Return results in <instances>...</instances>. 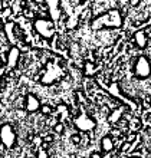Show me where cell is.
<instances>
[{"label": "cell", "mask_w": 151, "mask_h": 158, "mask_svg": "<svg viewBox=\"0 0 151 158\" xmlns=\"http://www.w3.org/2000/svg\"><path fill=\"white\" fill-rule=\"evenodd\" d=\"M122 25V19H121V13L120 10L114 9L109 12L101 15V16L92 19L91 22V29L92 30H99L102 27H121Z\"/></svg>", "instance_id": "cell-1"}, {"label": "cell", "mask_w": 151, "mask_h": 158, "mask_svg": "<svg viewBox=\"0 0 151 158\" xmlns=\"http://www.w3.org/2000/svg\"><path fill=\"white\" fill-rule=\"evenodd\" d=\"M33 30L43 39H52L55 35V23L46 17H38L33 20Z\"/></svg>", "instance_id": "cell-2"}, {"label": "cell", "mask_w": 151, "mask_h": 158, "mask_svg": "<svg viewBox=\"0 0 151 158\" xmlns=\"http://www.w3.org/2000/svg\"><path fill=\"white\" fill-rule=\"evenodd\" d=\"M0 142L6 148H13L16 144V132L10 124L0 125Z\"/></svg>", "instance_id": "cell-3"}, {"label": "cell", "mask_w": 151, "mask_h": 158, "mask_svg": "<svg viewBox=\"0 0 151 158\" xmlns=\"http://www.w3.org/2000/svg\"><path fill=\"white\" fill-rule=\"evenodd\" d=\"M134 73L140 79H147L150 76V62L145 56H138L134 62Z\"/></svg>", "instance_id": "cell-4"}, {"label": "cell", "mask_w": 151, "mask_h": 158, "mask_svg": "<svg viewBox=\"0 0 151 158\" xmlns=\"http://www.w3.org/2000/svg\"><path fill=\"white\" fill-rule=\"evenodd\" d=\"M73 125L76 127V129H79L82 132L92 131V129L97 127L95 121H94L91 117H88L86 114H81L79 117H76L75 119H73Z\"/></svg>", "instance_id": "cell-5"}, {"label": "cell", "mask_w": 151, "mask_h": 158, "mask_svg": "<svg viewBox=\"0 0 151 158\" xmlns=\"http://www.w3.org/2000/svg\"><path fill=\"white\" fill-rule=\"evenodd\" d=\"M59 75H61V69H59L58 66L52 65V63H49L46 68L45 75H43L42 79H40V82H42L43 85H52V83L59 78Z\"/></svg>", "instance_id": "cell-6"}, {"label": "cell", "mask_w": 151, "mask_h": 158, "mask_svg": "<svg viewBox=\"0 0 151 158\" xmlns=\"http://www.w3.org/2000/svg\"><path fill=\"white\" fill-rule=\"evenodd\" d=\"M25 108L29 114H35L40 109V101L38 99V96L33 94H27L25 99Z\"/></svg>", "instance_id": "cell-7"}, {"label": "cell", "mask_w": 151, "mask_h": 158, "mask_svg": "<svg viewBox=\"0 0 151 158\" xmlns=\"http://www.w3.org/2000/svg\"><path fill=\"white\" fill-rule=\"evenodd\" d=\"M134 42L140 49H144V48L147 46V42H148L145 32H144V30H137L134 33Z\"/></svg>", "instance_id": "cell-8"}, {"label": "cell", "mask_w": 151, "mask_h": 158, "mask_svg": "<svg viewBox=\"0 0 151 158\" xmlns=\"http://www.w3.org/2000/svg\"><path fill=\"white\" fill-rule=\"evenodd\" d=\"M19 56H20V50L17 48H12L9 50V55H7V63H9V68H15L17 65V60H19Z\"/></svg>", "instance_id": "cell-9"}, {"label": "cell", "mask_w": 151, "mask_h": 158, "mask_svg": "<svg viewBox=\"0 0 151 158\" xmlns=\"http://www.w3.org/2000/svg\"><path fill=\"white\" fill-rule=\"evenodd\" d=\"M101 148H102L104 152H109V151L114 148V142H112V139H111L108 135L101 139Z\"/></svg>", "instance_id": "cell-10"}, {"label": "cell", "mask_w": 151, "mask_h": 158, "mask_svg": "<svg viewBox=\"0 0 151 158\" xmlns=\"http://www.w3.org/2000/svg\"><path fill=\"white\" fill-rule=\"evenodd\" d=\"M48 6H50L49 10L52 15V22L56 20L59 17V7H56V6H59V2H48Z\"/></svg>", "instance_id": "cell-11"}, {"label": "cell", "mask_w": 151, "mask_h": 158, "mask_svg": "<svg viewBox=\"0 0 151 158\" xmlns=\"http://www.w3.org/2000/svg\"><path fill=\"white\" fill-rule=\"evenodd\" d=\"M39 158H49L45 151H39Z\"/></svg>", "instance_id": "cell-12"}, {"label": "cell", "mask_w": 151, "mask_h": 158, "mask_svg": "<svg viewBox=\"0 0 151 158\" xmlns=\"http://www.w3.org/2000/svg\"><path fill=\"white\" fill-rule=\"evenodd\" d=\"M42 109H43V111H42V112H43V114H49V112H50V109H49V106H43V108H42Z\"/></svg>", "instance_id": "cell-13"}, {"label": "cell", "mask_w": 151, "mask_h": 158, "mask_svg": "<svg viewBox=\"0 0 151 158\" xmlns=\"http://www.w3.org/2000/svg\"><path fill=\"white\" fill-rule=\"evenodd\" d=\"M91 158H101V155H99V154H97V152H94V154L91 155Z\"/></svg>", "instance_id": "cell-14"}, {"label": "cell", "mask_w": 151, "mask_h": 158, "mask_svg": "<svg viewBox=\"0 0 151 158\" xmlns=\"http://www.w3.org/2000/svg\"><path fill=\"white\" fill-rule=\"evenodd\" d=\"M0 81H2V76H0Z\"/></svg>", "instance_id": "cell-15"}]
</instances>
